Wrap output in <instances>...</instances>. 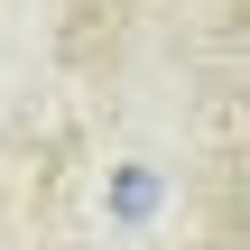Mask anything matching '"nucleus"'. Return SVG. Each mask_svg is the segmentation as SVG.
Instances as JSON below:
<instances>
[{
	"instance_id": "1",
	"label": "nucleus",
	"mask_w": 250,
	"mask_h": 250,
	"mask_svg": "<svg viewBox=\"0 0 250 250\" xmlns=\"http://www.w3.org/2000/svg\"><path fill=\"white\" fill-rule=\"evenodd\" d=\"M111 204H121V213H148V204H158V176H121Z\"/></svg>"
}]
</instances>
